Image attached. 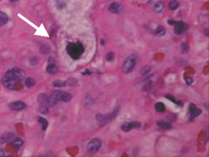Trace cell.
I'll return each mask as SVG.
<instances>
[{"label": "cell", "mask_w": 209, "mask_h": 157, "mask_svg": "<svg viewBox=\"0 0 209 157\" xmlns=\"http://www.w3.org/2000/svg\"><path fill=\"white\" fill-rule=\"evenodd\" d=\"M26 78V72L19 69L12 68L6 71V73L2 77L3 85L12 91H20L25 86L24 81Z\"/></svg>", "instance_id": "cell-1"}, {"label": "cell", "mask_w": 209, "mask_h": 157, "mask_svg": "<svg viewBox=\"0 0 209 157\" xmlns=\"http://www.w3.org/2000/svg\"><path fill=\"white\" fill-rule=\"evenodd\" d=\"M72 95L67 91H54L50 93V95L47 98V104L50 107L55 106L59 101L69 102L71 100Z\"/></svg>", "instance_id": "cell-2"}, {"label": "cell", "mask_w": 209, "mask_h": 157, "mask_svg": "<svg viewBox=\"0 0 209 157\" xmlns=\"http://www.w3.org/2000/svg\"><path fill=\"white\" fill-rule=\"evenodd\" d=\"M67 52L69 56H70L72 59L77 60L81 57V55L84 53L85 49L84 46L80 42H75V43H69L67 45Z\"/></svg>", "instance_id": "cell-3"}, {"label": "cell", "mask_w": 209, "mask_h": 157, "mask_svg": "<svg viewBox=\"0 0 209 157\" xmlns=\"http://www.w3.org/2000/svg\"><path fill=\"white\" fill-rule=\"evenodd\" d=\"M135 66H136V56L134 54H132V55H129L125 60L122 70L124 73H129L134 70Z\"/></svg>", "instance_id": "cell-4"}, {"label": "cell", "mask_w": 209, "mask_h": 157, "mask_svg": "<svg viewBox=\"0 0 209 157\" xmlns=\"http://www.w3.org/2000/svg\"><path fill=\"white\" fill-rule=\"evenodd\" d=\"M102 147V141L98 138H94L89 141V143L87 146V150L89 153H95L97 152L100 148Z\"/></svg>", "instance_id": "cell-5"}, {"label": "cell", "mask_w": 209, "mask_h": 157, "mask_svg": "<svg viewBox=\"0 0 209 157\" xmlns=\"http://www.w3.org/2000/svg\"><path fill=\"white\" fill-rule=\"evenodd\" d=\"M118 113V110H114L113 112L109 113V114H101V113H98L96 114V119L99 123H101L102 125L104 124H107V122L111 121L114 117H115Z\"/></svg>", "instance_id": "cell-6"}, {"label": "cell", "mask_w": 209, "mask_h": 157, "mask_svg": "<svg viewBox=\"0 0 209 157\" xmlns=\"http://www.w3.org/2000/svg\"><path fill=\"white\" fill-rule=\"evenodd\" d=\"M9 108L10 110H22L24 109H26V104L23 102V101H14V102H12L10 105H9Z\"/></svg>", "instance_id": "cell-7"}, {"label": "cell", "mask_w": 209, "mask_h": 157, "mask_svg": "<svg viewBox=\"0 0 209 157\" xmlns=\"http://www.w3.org/2000/svg\"><path fill=\"white\" fill-rule=\"evenodd\" d=\"M57 71H58V68H57V66L55 64V61L53 60L52 57H50L49 64H48V67H47V72L50 73V74H55Z\"/></svg>", "instance_id": "cell-8"}, {"label": "cell", "mask_w": 209, "mask_h": 157, "mask_svg": "<svg viewBox=\"0 0 209 157\" xmlns=\"http://www.w3.org/2000/svg\"><path fill=\"white\" fill-rule=\"evenodd\" d=\"M175 29H174V32L176 34H182L183 32H185L188 28L187 24L183 23V21H179V22H176L175 24Z\"/></svg>", "instance_id": "cell-9"}, {"label": "cell", "mask_w": 209, "mask_h": 157, "mask_svg": "<svg viewBox=\"0 0 209 157\" xmlns=\"http://www.w3.org/2000/svg\"><path fill=\"white\" fill-rule=\"evenodd\" d=\"M123 10V7L120 3L118 2H113L109 5L108 7V11L111 12V13H120L121 11Z\"/></svg>", "instance_id": "cell-10"}, {"label": "cell", "mask_w": 209, "mask_h": 157, "mask_svg": "<svg viewBox=\"0 0 209 157\" xmlns=\"http://www.w3.org/2000/svg\"><path fill=\"white\" fill-rule=\"evenodd\" d=\"M202 114V110L198 108H196V106L194 104L190 105V119H194L196 117H198L199 115Z\"/></svg>", "instance_id": "cell-11"}, {"label": "cell", "mask_w": 209, "mask_h": 157, "mask_svg": "<svg viewBox=\"0 0 209 157\" xmlns=\"http://www.w3.org/2000/svg\"><path fill=\"white\" fill-rule=\"evenodd\" d=\"M14 139V133L13 132H10V133H6L3 136L0 137V144H3L6 142H12Z\"/></svg>", "instance_id": "cell-12"}, {"label": "cell", "mask_w": 209, "mask_h": 157, "mask_svg": "<svg viewBox=\"0 0 209 157\" xmlns=\"http://www.w3.org/2000/svg\"><path fill=\"white\" fill-rule=\"evenodd\" d=\"M9 21V16L7 13L3 12H0V27L4 26L5 24H7Z\"/></svg>", "instance_id": "cell-13"}, {"label": "cell", "mask_w": 209, "mask_h": 157, "mask_svg": "<svg viewBox=\"0 0 209 157\" xmlns=\"http://www.w3.org/2000/svg\"><path fill=\"white\" fill-rule=\"evenodd\" d=\"M24 85L27 88H32L35 85V80L33 79V78H31V77H27V78H25Z\"/></svg>", "instance_id": "cell-14"}, {"label": "cell", "mask_w": 209, "mask_h": 157, "mask_svg": "<svg viewBox=\"0 0 209 157\" xmlns=\"http://www.w3.org/2000/svg\"><path fill=\"white\" fill-rule=\"evenodd\" d=\"M158 127L162 130H170L171 129V124L169 122H165V121H159L157 123Z\"/></svg>", "instance_id": "cell-15"}, {"label": "cell", "mask_w": 209, "mask_h": 157, "mask_svg": "<svg viewBox=\"0 0 209 157\" xmlns=\"http://www.w3.org/2000/svg\"><path fill=\"white\" fill-rule=\"evenodd\" d=\"M164 4L163 1H158L155 3L154 7H153V10L156 12H161L163 10H164Z\"/></svg>", "instance_id": "cell-16"}, {"label": "cell", "mask_w": 209, "mask_h": 157, "mask_svg": "<svg viewBox=\"0 0 209 157\" xmlns=\"http://www.w3.org/2000/svg\"><path fill=\"white\" fill-rule=\"evenodd\" d=\"M38 122L41 124V127H42V130H46L48 129V126H49V122L47 119L43 118V117H38Z\"/></svg>", "instance_id": "cell-17"}, {"label": "cell", "mask_w": 209, "mask_h": 157, "mask_svg": "<svg viewBox=\"0 0 209 157\" xmlns=\"http://www.w3.org/2000/svg\"><path fill=\"white\" fill-rule=\"evenodd\" d=\"M155 110H156L158 112H164V110H165V106H164V104L162 103V102H157V103L155 104Z\"/></svg>", "instance_id": "cell-18"}, {"label": "cell", "mask_w": 209, "mask_h": 157, "mask_svg": "<svg viewBox=\"0 0 209 157\" xmlns=\"http://www.w3.org/2000/svg\"><path fill=\"white\" fill-rule=\"evenodd\" d=\"M12 145L15 149H19V147H21L23 145V140L20 138H14L12 141Z\"/></svg>", "instance_id": "cell-19"}, {"label": "cell", "mask_w": 209, "mask_h": 157, "mask_svg": "<svg viewBox=\"0 0 209 157\" xmlns=\"http://www.w3.org/2000/svg\"><path fill=\"white\" fill-rule=\"evenodd\" d=\"M154 33H155L156 35H158V36H163V35H164V33H165V29H164V27H163V26H159V27L156 29V31L154 32Z\"/></svg>", "instance_id": "cell-20"}, {"label": "cell", "mask_w": 209, "mask_h": 157, "mask_svg": "<svg viewBox=\"0 0 209 157\" xmlns=\"http://www.w3.org/2000/svg\"><path fill=\"white\" fill-rule=\"evenodd\" d=\"M168 7H169L170 10L174 11V10H176L179 7V3L176 1V0H171V1L169 2V4H168Z\"/></svg>", "instance_id": "cell-21"}, {"label": "cell", "mask_w": 209, "mask_h": 157, "mask_svg": "<svg viewBox=\"0 0 209 157\" xmlns=\"http://www.w3.org/2000/svg\"><path fill=\"white\" fill-rule=\"evenodd\" d=\"M52 85H53L55 88H62V87L66 86L67 83H66V81H63V80H56V81L53 82Z\"/></svg>", "instance_id": "cell-22"}, {"label": "cell", "mask_w": 209, "mask_h": 157, "mask_svg": "<svg viewBox=\"0 0 209 157\" xmlns=\"http://www.w3.org/2000/svg\"><path fill=\"white\" fill-rule=\"evenodd\" d=\"M121 129H122V130H124V131H129V130H132V127H131V125H130V122H126V123H124V124L122 125Z\"/></svg>", "instance_id": "cell-23"}, {"label": "cell", "mask_w": 209, "mask_h": 157, "mask_svg": "<svg viewBox=\"0 0 209 157\" xmlns=\"http://www.w3.org/2000/svg\"><path fill=\"white\" fill-rule=\"evenodd\" d=\"M47 98H48V96L45 93H42L39 95V97H38V101H39L40 104H47Z\"/></svg>", "instance_id": "cell-24"}, {"label": "cell", "mask_w": 209, "mask_h": 157, "mask_svg": "<svg viewBox=\"0 0 209 157\" xmlns=\"http://www.w3.org/2000/svg\"><path fill=\"white\" fill-rule=\"evenodd\" d=\"M40 112L43 113V114H47L49 112V106L46 105V104H41L40 106Z\"/></svg>", "instance_id": "cell-25"}, {"label": "cell", "mask_w": 209, "mask_h": 157, "mask_svg": "<svg viewBox=\"0 0 209 157\" xmlns=\"http://www.w3.org/2000/svg\"><path fill=\"white\" fill-rule=\"evenodd\" d=\"M150 71H151V68H150L149 66H145V67H143V69L141 70V74H142V75H146L147 73L150 72Z\"/></svg>", "instance_id": "cell-26"}, {"label": "cell", "mask_w": 209, "mask_h": 157, "mask_svg": "<svg viewBox=\"0 0 209 157\" xmlns=\"http://www.w3.org/2000/svg\"><path fill=\"white\" fill-rule=\"evenodd\" d=\"M188 51H189V45H188V43H186V42L183 43L182 44V52L183 53H187Z\"/></svg>", "instance_id": "cell-27"}, {"label": "cell", "mask_w": 209, "mask_h": 157, "mask_svg": "<svg viewBox=\"0 0 209 157\" xmlns=\"http://www.w3.org/2000/svg\"><path fill=\"white\" fill-rule=\"evenodd\" d=\"M77 79L76 78H70V79H69L68 81H66L67 85H69V86H75L76 84H77Z\"/></svg>", "instance_id": "cell-28"}, {"label": "cell", "mask_w": 209, "mask_h": 157, "mask_svg": "<svg viewBox=\"0 0 209 157\" xmlns=\"http://www.w3.org/2000/svg\"><path fill=\"white\" fill-rule=\"evenodd\" d=\"M86 103H87V104H85V106L88 107V106H91V105H93V103H94V100L92 99V98H91L90 96H88V97H87V100H86Z\"/></svg>", "instance_id": "cell-29"}, {"label": "cell", "mask_w": 209, "mask_h": 157, "mask_svg": "<svg viewBox=\"0 0 209 157\" xmlns=\"http://www.w3.org/2000/svg\"><path fill=\"white\" fill-rule=\"evenodd\" d=\"M130 125H131L132 129H138L142 126V124L140 122H130Z\"/></svg>", "instance_id": "cell-30"}, {"label": "cell", "mask_w": 209, "mask_h": 157, "mask_svg": "<svg viewBox=\"0 0 209 157\" xmlns=\"http://www.w3.org/2000/svg\"><path fill=\"white\" fill-rule=\"evenodd\" d=\"M114 53L113 52H108L107 54V61H112L113 59H114Z\"/></svg>", "instance_id": "cell-31"}, {"label": "cell", "mask_w": 209, "mask_h": 157, "mask_svg": "<svg viewBox=\"0 0 209 157\" xmlns=\"http://www.w3.org/2000/svg\"><path fill=\"white\" fill-rule=\"evenodd\" d=\"M41 51H42V52H44V53H48V52H50V48L47 47V46H45V45H43V46L41 47Z\"/></svg>", "instance_id": "cell-32"}, {"label": "cell", "mask_w": 209, "mask_h": 157, "mask_svg": "<svg viewBox=\"0 0 209 157\" xmlns=\"http://www.w3.org/2000/svg\"><path fill=\"white\" fill-rule=\"evenodd\" d=\"M165 97L167 98V99H169L170 101H172V102L176 103V100L174 99V97H173L172 95H169V94H166V95H165Z\"/></svg>", "instance_id": "cell-33"}, {"label": "cell", "mask_w": 209, "mask_h": 157, "mask_svg": "<svg viewBox=\"0 0 209 157\" xmlns=\"http://www.w3.org/2000/svg\"><path fill=\"white\" fill-rule=\"evenodd\" d=\"M185 80H186V84H187V85H191L192 82H193V79H192V78H189V77H185Z\"/></svg>", "instance_id": "cell-34"}, {"label": "cell", "mask_w": 209, "mask_h": 157, "mask_svg": "<svg viewBox=\"0 0 209 157\" xmlns=\"http://www.w3.org/2000/svg\"><path fill=\"white\" fill-rule=\"evenodd\" d=\"M0 156H8V153L5 152L3 150H0Z\"/></svg>", "instance_id": "cell-35"}, {"label": "cell", "mask_w": 209, "mask_h": 157, "mask_svg": "<svg viewBox=\"0 0 209 157\" xmlns=\"http://www.w3.org/2000/svg\"><path fill=\"white\" fill-rule=\"evenodd\" d=\"M36 62H37V61H36V58H35V57H33L32 59H31V60H30V63H31V64H32V65H35V64H36Z\"/></svg>", "instance_id": "cell-36"}, {"label": "cell", "mask_w": 209, "mask_h": 157, "mask_svg": "<svg viewBox=\"0 0 209 157\" xmlns=\"http://www.w3.org/2000/svg\"><path fill=\"white\" fill-rule=\"evenodd\" d=\"M10 1H11L12 3H14V2H17L18 0H10Z\"/></svg>", "instance_id": "cell-37"}, {"label": "cell", "mask_w": 209, "mask_h": 157, "mask_svg": "<svg viewBox=\"0 0 209 157\" xmlns=\"http://www.w3.org/2000/svg\"><path fill=\"white\" fill-rule=\"evenodd\" d=\"M204 32H205V33H206V34L208 35V30H205V31H204Z\"/></svg>", "instance_id": "cell-38"}]
</instances>
